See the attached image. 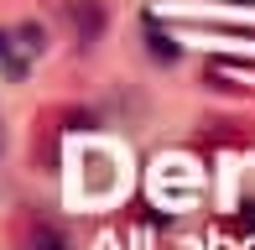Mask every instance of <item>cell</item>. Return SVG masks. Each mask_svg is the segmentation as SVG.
<instances>
[{"label": "cell", "mask_w": 255, "mask_h": 250, "mask_svg": "<svg viewBox=\"0 0 255 250\" xmlns=\"http://www.w3.org/2000/svg\"><path fill=\"white\" fill-rule=\"evenodd\" d=\"M26 63H31V47L21 31H0V68H5V78H26Z\"/></svg>", "instance_id": "6da1fadb"}, {"label": "cell", "mask_w": 255, "mask_h": 250, "mask_svg": "<svg viewBox=\"0 0 255 250\" xmlns=\"http://www.w3.org/2000/svg\"><path fill=\"white\" fill-rule=\"evenodd\" d=\"M68 21H73V31H78V42H84V47H94L99 31H104V10H99V0H78V5H68Z\"/></svg>", "instance_id": "7a4b0ae2"}, {"label": "cell", "mask_w": 255, "mask_h": 250, "mask_svg": "<svg viewBox=\"0 0 255 250\" xmlns=\"http://www.w3.org/2000/svg\"><path fill=\"white\" fill-rule=\"evenodd\" d=\"M0 151H5V120H0Z\"/></svg>", "instance_id": "277c9868"}, {"label": "cell", "mask_w": 255, "mask_h": 250, "mask_svg": "<svg viewBox=\"0 0 255 250\" xmlns=\"http://www.w3.org/2000/svg\"><path fill=\"white\" fill-rule=\"evenodd\" d=\"M26 245H31V250H68V235H63V230H52V224H37Z\"/></svg>", "instance_id": "3957f363"}]
</instances>
